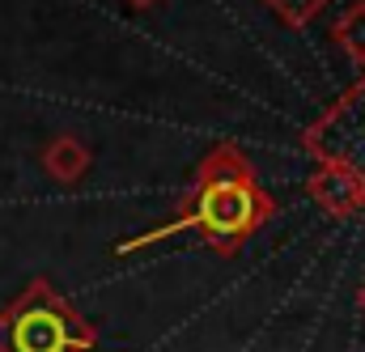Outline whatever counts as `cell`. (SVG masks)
<instances>
[{"label": "cell", "mask_w": 365, "mask_h": 352, "mask_svg": "<svg viewBox=\"0 0 365 352\" xmlns=\"http://www.w3.org/2000/svg\"><path fill=\"white\" fill-rule=\"evenodd\" d=\"M272 217H276V200L264 191V182L255 175V166L247 162V153L238 145L221 140L200 157L175 217L162 221L158 229L123 238L110 251L115 255H136V251H149V247L175 238V234H195L208 251H217L221 259H234Z\"/></svg>", "instance_id": "6da1fadb"}, {"label": "cell", "mask_w": 365, "mask_h": 352, "mask_svg": "<svg viewBox=\"0 0 365 352\" xmlns=\"http://www.w3.org/2000/svg\"><path fill=\"white\" fill-rule=\"evenodd\" d=\"M98 327L47 280L34 276L0 310V352H93Z\"/></svg>", "instance_id": "7a4b0ae2"}, {"label": "cell", "mask_w": 365, "mask_h": 352, "mask_svg": "<svg viewBox=\"0 0 365 352\" xmlns=\"http://www.w3.org/2000/svg\"><path fill=\"white\" fill-rule=\"evenodd\" d=\"M302 149L319 162H344L365 182V68L314 123L302 132Z\"/></svg>", "instance_id": "3957f363"}, {"label": "cell", "mask_w": 365, "mask_h": 352, "mask_svg": "<svg viewBox=\"0 0 365 352\" xmlns=\"http://www.w3.org/2000/svg\"><path fill=\"white\" fill-rule=\"evenodd\" d=\"M306 191L331 221H349L365 212V182L344 162H319L314 175L306 178Z\"/></svg>", "instance_id": "277c9868"}, {"label": "cell", "mask_w": 365, "mask_h": 352, "mask_svg": "<svg viewBox=\"0 0 365 352\" xmlns=\"http://www.w3.org/2000/svg\"><path fill=\"white\" fill-rule=\"evenodd\" d=\"M90 162H93L90 145L81 136H73V132H60V136H51L43 145V170L56 182H64V187H73V182H81L90 175Z\"/></svg>", "instance_id": "5b68a950"}, {"label": "cell", "mask_w": 365, "mask_h": 352, "mask_svg": "<svg viewBox=\"0 0 365 352\" xmlns=\"http://www.w3.org/2000/svg\"><path fill=\"white\" fill-rule=\"evenodd\" d=\"M331 43H336L357 68H365V0L349 4V9L336 17V26H331Z\"/></svg>", "instance_id": "8992f818"}, {"label": "cell", "mask_w": 365, "mask_h": 352, "mask_svg": "<svg viewBox=\"0 0 365 352\" xmlns=\"http://www.w3.org/2000/svg\"><path fill=\"white\" fill-rule=\"evenodd\" d=\"M331 0H264V9H272V17L289 30H306Z\"/></svg>", "instance_id": "52a82bcc"}, {"label": "cell", "mask_w": 365, "mask_h": 352, "mask_svg": "<svg viewBox=\"0 0 365 352\" xmlns=\"http://www.w3.org/2000/svg\"><path fill=\"white\" fill-rule=\"evenodd\" d=\"M128 4H132V9H158L162 0H128Z\"/></svg>", "instance_id": "ba28073f"}, {"label": "cell", "mask_w": 365, "mask_h": 352, "mask_svg": "<svg viewBox=\"0 0 365 352\" xmlns=\"http://www.w3.org/2000/svg\"><path fill=\"white\" fill-rule=\"evenodd\" d=\"M357 306H361V310H365V280H361V284H357Z\"/></svg>", "instance_id": "9c48e42d"}]
</instances>
